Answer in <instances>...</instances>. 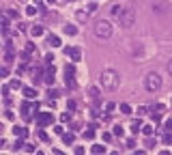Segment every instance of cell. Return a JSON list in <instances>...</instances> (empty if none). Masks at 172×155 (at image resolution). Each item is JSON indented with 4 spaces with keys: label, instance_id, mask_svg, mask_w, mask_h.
Masks as SVG:
<instances>
[{
    "label": "cell",
    "instance_id": "cell-26",
    "mask_svg": "<svg viewBox=\"0 0 172 155\" xmlns=\"http://www.w3.org/2000/svg\"><path fill=\"white\" fill-rule=\"evenodd\" d=\"M121 112L123 114H131V105L129 103H121Z\"/></svg>",
    "mask_w": 172,
    "mask_h": 155
},
{
    "label": "cell",
    "instance_id": "cell-47",
    "mask_svg": "<svg viewBox=\"0 0 172 155\" xmlns=\"http://www.w3.org/2000/svg\"><path fill=\"white\" fill-rule=\"evenodd\" d=\"M45 2H47V4H54V2H56V0H45Z\"/></svg>",
    "mask_w": 172,
    "mask_h": 155
},
{
    "label": "cell",
    "instance_id": "cell-43",
    "mask_svg": "<svg viewBox=\"0 0 172 155\" xmlns=\"http://www.w3.org/2000/svg\"><path fill=\"white\" fill-rule=\"evenodd\" d=\"M4 118H9V121H13V112H11V110H6V112H4Z\"/></svg>",
    "mask_w": 172,
    "mask_h": 155
},
{
    "label": "cell",
    "instance_id": "cell-5",
    "mask_svg": "<svg viewBox=\"0 0 172 155\" xmlns=\"http://www.w3.org/2000/svg\"><path fill=\"white\" fill-rule=\"evenodd\" d=\"M65 84H67V88H75V67L73 65L65 67Z\"/></svg>",
    "mask_w": 172,
    "mask_h": 155
},
{
    "label": "cell",
    "instance_id": "cell-42",
    "mask_svg": "<svg viewBox=\"0 0 172 155\" xmlns=\"http://www.w3.org/2000/svg\"><path fill=\"white\" fill-rule=\"evenodd\" d=\"M2 95H4V99H6V97H9V86H6V84H4V86H2Z\"/></svg>",
    "mask_w": 172,
    "mask_h": 155
},
{
    "label": "cell",
    "instance_id": "cell-23",
    "mask_svg": "<svg viewBox=\"0 0 172 155\" xmlns=\"http://www.w3.org/2000/svg\"><path fill=\"white\" fill-rule=\"evenodd\" d=\"M161 142H164V144H172V131H166V134H164Z\"/></svg>",
    "mask_w": 172,
    "mask_h": 155
},
{
    "label": "cell",
    "instance_id": "cell-28",
    "mask_svg": "<svg viewBox=\"0 0 172 155\" xmlns=\"http://www.w3.org/2000/svg\"><path fill=\"white\" fill-rule=\"evenodd\" d=\"M75 15H78V19H80V22H86V17H88V11H78V13H75Z\"/></svg>",
    "mask_w": 172,
    "mask_h": 155
},
{
    "label": "cell",
    "instance_id": "cell-24",
    "mask_svg": "<svg viewBox=\"0 0 172 155\" xmlns=\"http://www.w3.org/2000/svg\"><path fill=\"white\" fill-rule=\"evenodd\" d=\"M88 93H90V99H95V101L99 99V88H97V86H92V88H90Z\"/></svg>",
    "mask_w": 172,
    "mask_h": 155
},
{
    "label": "cell",
    "instance_id": "cell-22",
    "mask_svg": "<svg viewBox=\"0 0 172 155\" xmlns=\"http://www.w3.org/2000/svg\"><path fill=\"white\" fill-rule=\"evenodd\" d=\"M142 131H144V136H153V134H155V127H153V125H144Z\"/></svg>",
    "mask_w": 172,
    "mask_h": 155
},
{
    "label": "cell",
    "instance_id": "cell-25",
    "mask_svg": "<svg viewBox=\"0 0 172 155\" xmlns=\"http://www.w3.org/2000/svg\"><path fill=\"white\" fill-rule=\"evenodd\" d=\"M47 97H49V99H58V97H60V93H58V91H54V88H49V91H47Z\"/></svg>",
    "mask_w": 172,
    "mask_h": 155
},
{
    "label": "cell",
    "instance_id": "cell-40",
    "mask_svg": "<svg viewBox=\"0 0 172 155\" xmlns=\"http://www.w3.org/2000/svg\"><path fill=\"white\" fill-rule=\"evenodd\" d=\"M26 13H28V15H35V13H37V9H35V6H28V9H26Z\"/></svg>",
    "mask_w": 172,
    "mask_h": 155
},
{
    "label": "cell",
    "instance_id": "cell-32",
    "mask_svg": "<svg viewBox=\"0 0 172 155\" xmlns=\"http://www.w3.org/2000/svg\"><path fill=\"white\" fill-rule=\"evenodd\" d=\"M22 140H24V138H19V140H17V142H15V144H13V151H19V149H22V147H26V144H24V142H22Z\"/></svg>",
    "mask_w": 172,
    "mask_h": 155
},
{
    "label": "cell",
    "instance_id": "cell-35",
    "mask_svg": "<svg viewBox=\"0 0 172 155\" xmlns=\"http://www.w3.org/2000/svg\"><path fill=\"white\" fill-rule=\"evenodd\" d=\"M88 13H97V2H90L88 4Z\"/></svg>",
    "mask_w": 172,
    "mask_h": 155
},
{
    "label": "cell",
    "instance_id": "cell-7",
    "mask_svg": "<svg viewBox=\"0 0 172 155\" xmlns=\"http://www.w3.org/2000/svg\"><path fill=\"white\" fill-rule=\"evenodd\" d=\"M49 123H52V112H39L37 114V125L39 127H45Z\"/></svg>",
    "mask_w": 172,
    "mask_h": 155
},
{
    "label": "cell",
    "instance_id": "cell-14",
    "mask_svg": "<svg viewBox=\"0 0 172 155\" xmlns=\"http://www.w3.org/2000/svg\"><path fill=\"white\" fill-rule=\"evenodd\" d=\"M123 11H125V9H123V6H121V4H114V6H112V11H110V13H112V15H114V17H116V19H118V17H121V15H123Z\"/></svg>",
    "mask_w": 172,
    "mask_h": 155
},
{
    "label": "cell",
    "instance_id": "cell-8",
    "mask_svg": "<svg viewBox=\"0 0 172 155\" xmlns=\"http://www.w3.org/2000/svg\"><path fill=\"white\" fill-rule=\"evenodd\" d=\"M65 54H67L71 60H80V58H82V50H80V48H65Z\"/></svg>",
    "mask_w": 172,
    "mask_h": 155
},
{
    "label": "cell",
    "instance_id": "cell-10",
    "mask_svg": "<svg viewBox=\"0 0 172 155\" xmlns=\"http://www.w3.org/2000/svg\"><path fill=\"white\" fill-rule=\"evenodd\" d=\"M13 134L17 138H28V129L26 127H13Z\"/></svg>",
    "mask_w": 172,
    "mask_h": 155
},
{
    "label": "cell",
    "instance_id": "cell-1",
    "mask_svg": "<svg viewBox=\"0 0 172 155\" xmlns=\"http://www.w3.org/2000/svg\"><path fill=\"white\" fill-rule=\"evenodd\" d=\"M99 82L105 91H116L118 84H121V75L114 71V69H103L101 75H99Z\"/></svg>",
    "mask_w": 172,
    "mask_h": 155
},
{
    "label": "cell",
    "instance_id": "cell-45",
    "mask_svg": "<svg viewBox=\"0 0 172 155\" xmlns=\"http://www.w3.org/2000/svg\"><path fill=\"white\" fill-rule=\"evenodd\" d=\"M127 147H129V149H133V147H135V140H131V138H129V140H127Z\"/></svg>",
    "mask_w": 172,
    "mask_h": 155
},
{
    "label": "cell",
    "instance_id": "cell-4",
    "mask_svg": "<svg viewBox=\"0 0 172 155\" xmlns=\"http://www.w3.org/2000/svg\"><path fill=\"white\" fill-rule=\"evenodd\" d=\"M118 22H121V26L131 28V26H133V22H135V11H133V9H125V11H123V15L118 17Z\"/></svg>",
    "mask_w": 172,
    "mask_h": 155
},
{
    "label": "cell",
    "instance_id": "cell-21",
    "mask_svg": "<svg viewBox=\"0 0 172 155\" xmlns=\"http://www.w3.org/2000/svg\"><path fill=\"white\" fill-rule=\"evenodd\" d=\"M140 129H142V123H140V121H133V123H131V134H138Z\"/></svg>",
    "mask_w": 172,
    "mask_h": 155
},
{
    "label": "cell",
    "instance_id": "cell-3",
    "mask_svg": "<svg viewBox=\"0 0 172 155\" xmlns=\"http://www.w3.org/2000/svg\"><path fill=\"white\" fill-rule=\"evenodd\" d=\"M146 88L151 91V93H155V91H159L161 88V78H159V73H148L146 75Z\"/></svg>",
    "mask_w": 172,
    "mask_h": 155
},
{
    "label": "cell",
    "instance_id": "cell-44",
    "mask_svg": "<svg viewBox=\"0 0 172 155\" xmlns=\"http://www.w3.org/2000/svg\"><path fill=\"white\" fill-rule=\"evenodd\" d=\"M153 144H155V142H153V140H151V136H148V140H146V149H153Z\"/></svg>",
    "mask_w": 172,
    "mask_h": 155
},
{
    "label": "cell",
    "instance_id": "cell-27",
    "mask_svg": "<svg viewBox=\"0 0 172 155\" xmlns=\"http://www.w3.org/2000/svg\"><path fill=\"white\" fill-rule=\"evenodd\" d=\"M60 121H62V123H69V121H71V112H62V114H60Z\"/></svg>",
    "mask_w": 172,
    "mask_h": 155
},
{
    "label": "cell",
    "instance_id": "cell-33",
    "mask_svg": "<svg viewBox=\"0 0 172 155\" xmlns=\"http://www.w3.org/2000/svg\"><path fill=\"white\" fill-rule=\"evenodd\" d=\"M39 140H43V142H47V140H49V136H47L43 129H39Z\"/></svg>",
    "mask_w": 172,
    "mask_h": 155
},
{
    "label": "cell",
    "instance_id": "cell-9",
    "mask_svg": "<svg viewBox=\"0 0 172 155\" xmlns=\"http://www.w3.org/2000/svg\"><path fill=\"white\" fill-rule=\"evenodd\" d=\"M166 112V105H161V103H157V105H153V121L157 123L159 118H161V114Z\"/></svg>",
    "mask_w": 172,
    "mask_h": 155
},
{
    "label": "cell",
    "instance_id": "cell-36",
    "mask_svg": "<svg viewBox=\"0 0 172 155\" xmlns=\"http://www.w3.org/2000/svg\"><path fill=\"white\" fill-rule=\"evenodd\" d=\"M11 88H22V82L19 80H11Z\"/></svg>",
    "mask_w": 172,
    "mask_h": 155
},
{
    "label": "cell",
    "instance_id": "cell-15",
    "mask_svg": "<svg viewBox=\"0 0 172 155\" xmlns=\"http://www.w3.org/2000/svg\"><path fill=\"white\" fill-rule=\"evenodd\" d=\"M24 95H26V99H35V97H37V91H35L32 86H26V88H24Z\"/></svg>",
    "mask_w": 172,
    "mask_h": 155
},
{
    "label": "cell",
    "instance_id": "cell-39",
    "mask_svg": "<svg viewBox=\"0 0 172 155\" xmlns=\"http://www.w3.org/2000/svg\"><path fill=\"white\" fill-rule=\"evenodd\" d=\"M144 114H146V108L140 105V108H138V116H144Z\"/></svg>",
    "mask_w": 172,
    "mask_h": 155
},
{
    "label": "cell",
    "instance_id": "cell-19",
    "mask_svg": "<svg viewBox=\"0 0 172 155\" xmlns=\"http://www.w3.org/2000/svg\"><path fill=\"white\" fill-rule=\"evenodd\" d=\"M30 35H32V37H41L43 35V26H32V28H30Z\"/></svg>",
    "mask_w": 172,
    "mask_h": 155
},
{
    "label": "cell",
    "instance_id": "cell-38",
    "mask_svg": "<svg viewBox=\"0 0 172 155\" xmlns=\"http://www.w3.org/2000/svg\"><path fill=\"white\" fill-rule=\"evenodd\" d=\"M112 136H114V131H112V134H110V131H105V134H103V140H105V142H110V140H112Z\"/></svg>",
    "mask_w": 172,
    "mask_h": 155
},
{
    "label": "cell",
    "instance_id": "cell-31",
    "mask_svg": "<svg viewBox=\"0 0 172 155\" xmlns=\"http://www.w3.org/2000/svg\"><path fill=\"white\" fill-rule=\"evenodd\" d=\"M123 134H125V129L121 125H114V136H123Z\"/></svg>",
    "mask_w": 172,
    "mask_h": 155
},
{
    "label": "cell",
    "instance_id": "cell-16",
    "mask_svg": "<svg viewBox=\"0 0 172 155\" xmlns=\"http://www.w3.org/2000/svg\"><path fill=\"white\" fill-rule=\"evenodd\" d=\"M73 140H75V134H73V131L62 134V142H65V144H73Z\"/></svg>",
    "mask_w": 172,
    "mask_h": 155
},
{
    "label": "cell",
    "instance_id": "cell-30",
    "mask_svg": "<svg viewBox=\"0 0 172 155\" xmlns=\"http://www.w3.org/2000/svg\"><path fill=\"white\" fill-rule=\"evenodd\" d=\"M54 134H56V136H62V134H65V127H62V125H56V127H54Z\"/></svg>",
    "mask_w": 172,
    "mask_h": 155
},
{
    "label": "cell",
    "instance_id": "cell-12",
    "mask_svg": "<svg viewBox=\"0 0 172 155\" xmlns=\"http://www.w3.org/2000/svg\"><path fill=\"white\" fill-rule=\"evenodd\" d=\"M47 43H49L52 48H60V45H62V43H60V39H58L56 35H49V37H47Z\"/></svg>",
    "mask_w": 172,
    "mask_h": 155
},
{
    "label": "cell",
    "instance_id": "cell-48",
    "mask_svg": "<svg viewBox=\"0 0 172 155\" xmlns=\"http://www.w3.org/2000/svg\"><path fill=\"white\" fill-rule=\"evenodd\" d=\"M67 2H71V0H67Z\"/></svg>",
    "mask_w": 172,
    "mask_h": 155
},
{
    "label": "cell",
    "instance_id": "cell-6",
    "mask_svg": "<svg viewBox=\"0 0 172 155\" xmlns=\"http://www.w3.org/2000/svg\"><path fill=\"white\" fill-rule=\"evenodd\" d=\"M37 110H39L37 103H32V101H24L22 103V116H24L26 121H30V118H32V112H37Z\"/></svg>",
    "mask_w": 172,
    "mask_h": 155
},
{
    "label": "cell",
    "instance_id": "cell-46",
    "mask_svg": "<svg viewBox=\"0 0 172 155\" xmlns=\"http://www.w3.org/2000/svg\"><path fill=\"white\" fill-rule=\"evenodd\" d=\"M166 69H168V73H170V75H172V60H170V62H168V65H166Z\"/></svg>",
    "mask_w": 172,
    "mask_h": 155
},
{
    "label": "cell",
    "instance_id": "cell-2",
    "mask_svg": "<svg viewBox=\"0 0 172 155\" xmlns=\"http://www.w3.org/2000/svg\"><path fill=\"white\" fill-rule=\"evenodd\" d=\"M92 30H95V37H99V39H110V37H112V26H110V22H105V19H99Z\"/></svg>",
    "mask_w": 172,
    "mask_h": 155
},
{
    "label": "cell",
    "instance_id": "cell-13",
    "mask_svg": "<svg viewBox=\"0 0 172 155\" xmlns=\"http://www.w3.org/2000/svg\"><path fill=\"white\" fill-rule=\"evenodd\" d=\"M105 151H108V149H105L103 144H92V147H90V153H95V155H101V153H105Z\"/></svg>",
    "mask_w": 172,
    "mask_h": 155
},
{
    "label": "cell",
    "instance_id": "cell-29",
    "mask_svg": "<svg viewBox=\"0 0 172 155\" xmlns=\"http://www.w3.org/2000/svg\"><path fill=\"white\" fill-rule=\"evenodd\" d=\"M4 15H9V17L17 19V11H13V9H6V11H4Z\"/></svg>",
    "mask_w": 172,
    "mask_h": 155
},
{
    "label": "cell",
    "instance_id": "cell-11",
    "mask_svg": "<svg viewBox=\"0 0 172 155\" xmlns=\"http://www.w3.org/2000/svg\"><path fill=\"white\" fill-rule=\"evenodd\" d=\"M62 32H65V35H69V37H73V35H78V28H75L73 24H67V26L62 28Z\"/></svg>",
    "mask_w": 172,
    "mask_h": 155
},
{
    "label": "cell",
    "instance_id": "cell-18",
    "mask_svg": "<svg viewBox=\"0 0 172 155\" xmlns=\"http://www.w3.org/2000/svg\"><path fill=\"white\" fill-rule=\"evenodd\" d=\"M84 138L86 140H92V138H95V125H90V127L84 131Z\"/></svg>",
    "mask_w": 172,
    "mask_h": 155
},
{
    "label": "cell",
    "instance_id": "cell-20",
    "mask_svg": "<svg viewBox=\"0 0 172 155\" xmlns=\"http://www.w3.org/2000/svg\"><path fill=\"white\" fill-rule=\"evenodd\" d=\"M35 50H37V48H35V43H28V45H26V50H24V58H28L30 54H35Z\"/></svg>",
    "mask_w": 172,
    "mask_h": 155
},
{
    "label": "cell",
    "instance_id": "cell-41",
    "mask_svg": "<svg viewBox=\"0 0 172 155\" xmlns=\"http://www.w3.org/2000/svg\"><path fill=\"white\" fill-rule=\"evenodd\" d=\"M0 75H2V78H6V75H9V69H6V67H2V69H0Z\"/></svg>",
    "mask_w": 172,
    "mask_h": 155
},
{
    "label": "cell",
    "instance_id": "cell-17",
    "mask_svg": "<svg viewBox=\"0 0 172 155\" xmlns=\"http://www.w3.org/2000/svg\"><path fill=\"white\" fill-rule=\"evenodd\" d=\"M43 80H45V84H54V67H52V69H47V73H45V78H43Z\"/></svg>",
    "mask_w": 172,
    "mask_h": 155
},
{
    "label": "cell",
    "instance_id": "cell-37",
    "mask_svg": "<svg viewBox=\"0 0 172 155\" xmlns=\"http://www.w3.org/2000/svg\"><path fill=\"white\" fill-rule=\"evenodd\" d=\"M105 110H108V112H114V110H116V103H105Z\"/></svg>",
    "mask_w": 172,
    "mask_h": 155
},
{
    "label": "cell",
    "instance_id": "cell-34",
    "mask_svg": "<svg viewBox=\"0 0 172 155\" xmlns=\"http://www.w3.org/2000/svg\"><path fill=\"white\" fill-rule=\"evenodd\" d=\"M164 127H166V131H172V118H166V121H164Z\"/></svg>",
    "mask_w": 172,
    "mask_h": 155
}]
</instances>
